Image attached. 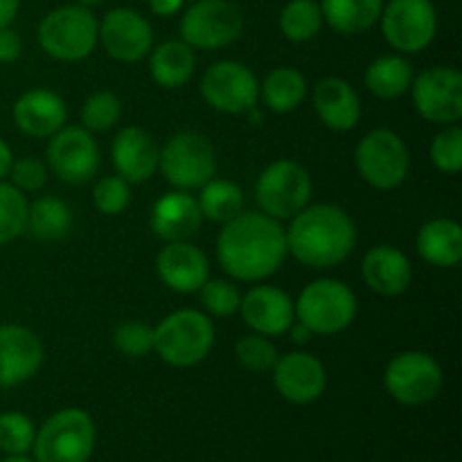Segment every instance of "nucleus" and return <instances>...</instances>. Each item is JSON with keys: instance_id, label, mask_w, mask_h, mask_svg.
Returning <instances> with one entry per match:
<instances>
[{"instance_id": "aec40b11", "label": "nucleus", "mask_w": 462, "mask_h": 462, "mask_svg": "<svg viewBox=\"0 0 462 462\" xmlns=\"http://www.w3.org/2000/svg\"><path fill=\"white\" fill-rule=\"evenodd\" d=\"M156 273L176 293H194L210 278L208 255L192 242H167L156 255Z\"/></svg>"}, {"instance_id": "4468645a", "label": "nucleus", "mask_w": 462, "mask_h": 462, "mask_svg": "<svg viewBox=\"0 0 462 462\" xmlns=\"http://www.w3.org/2000/svg\"><path fill=\"white\" fill-rule=\"evenodd\" d=\"M48 170L57 179L70 185H84L93 180L99 171V147L97 140L84 126H61L54 135H50Z\"/></svg>"}, {"instance_id": "1a4fd4ad", "label": "nucleus", "mask_w": 462, "mask_h": 462, "mask_svg": "<svg viewBox=\"0 0 462 462\" xmlns=\"http://www.w3.org/2000/svg\"><path fill=\"white\" fill-rule=\"evenodd\" d=\"M445 383V373L431 355L406 350L393 356L383 370L386 393L402 406H424L436 400Z\"/></svg>"}, {"instance_id": "f03ea898", "label": "nucleus", "mask_w": 462, "mask_h": 462, "mask_svg": "<svg viewBox=\"0 0 462 462\" xmlns=\"http://www.w3.org/2000/svg\"><path fill=\"white\" fill-rule=\"evenodd\" d=\"M284 228L289 255L310 269H332L350 257L356 244L352 217L332 203H316L289 219Z\"/></svg>"}, {"instance_id": "49530a36", "label": "nucleus", "mask_w": 462, "mask_h": 462, "mask_svg": "<svg viewBox=\"0 0 462 462\" xmlns=\"http://www.w3.org/2000/svg\"><path fill=\"white\" fill-rule=\"evenodd\" d=\"M21 0H0V27H9L16 18Z\"/></svg>"}, {"instance_id": "37998d69", "label": "nucleus", "mask_w": 462, "mask_h": 462, "mask_svg": "<svg viewBox=\"0 0 462 462\" xmlns=\"http://www.w3.org/2000/svg\"><path fill=\"white\" fill-rule=\"evenodd\" d=\"M23 54V39L16 30L9 27H0V63L16 61Z\"/></svg>"}, {"instance_id": "e433bc0d", "label": "nucleus", "mask_w": 462, "mask_h": 462, "mask_svg": "<svg viewBox=\"0 0 462 462\" xmlns=\"http://www.w3.org/2000/svg\"><path fill=\"white\" fill-rule=\"evenodd\" d=\"M235 356H237L239 365L251 373H271L280 352L269 337L253 332L235 343Z\"/></svg>"}, {"instance_id": "2eb2a0df", "label": "nucleus", "mask_w": 462, "mask_h": 462, "mask_svg": "<svg viewBox=\"0 0 462 462\" xmlns=\"http://www.w3.org/2000/svg\"><path fill=\"white\" fill-rule=\"evenodd\" d=\"M411 95L420 116L433 125H458L462 117V75L449 66H433L413 77Z\"/></svg>"}, {"instance_id": "bb28decb", "label": "nucleus", "mask_w": 462, "mask_h": 462, "mask_svg": "<svg viewBox=\"0 0 462 462\" xmlns=\"http://www.w3.org/2000/svg\"><path fill=\"white\" fill-rule=\"evenodd\" d=\"M197 68L194 50L185 41H162L149 52V75L162 88H180L188 84Z\"/></svg>"}, {"instance_id": "6ab92c4d", "label": "nucleus", "mask_w": 462, "mask_h": 462, "mask_svg": "<svg viewBox=\"0 0 462 462\" xmlns=\"http://www.w3.org/2000/svg\"><path fill=\"white\" fill-rule=\"evenodd\" d=\"M239 311L248 328L264 337H282L296 320V307L287 291L271 284H257L242 296Z\"/></svg>"}, {"instance_id": "58836bf2", "label": "nucleus", "mask_w": 462, "mask_h": 462, "mask_svg": "<svg viewBox=\"0 0 462 462\" xmlns=\"http://www.w3.org/2000/svg\"><path fill=\"white\" fill-rule=\"evenodd\" d=\"M113 346L131 359H143L153 352V328L143 320H126L113 332Z\"/></svg>"}, {"instance_id": "79ce46f5", "label": "nucleus", "mask_w": 462, "mask_h": 462, "mask_svg": "<svg viewBox=\"0 0 462 462\" xmlns=\"http://www.w3.org/2000/svg\"><path fill=\"white\" fill-rule=\"evenodd\" d=\"M7 176L9 183L21 189L23 194L39 192L48 183V165L34 156L18 158V161L12 162V170H9Z\"/></svg>"}, {"instance_id": "cd10ccee", "label": "nucleus", "mask_w": 462, "mask_h": 462, "mask_svg": "<svg viewBox=\"0 0 462 462\" xmlns=\"http://www.w3.org/2000/svg\"><path fill=\"white\" fill-rule=\"evenodd\" d=\"M323 23L338 34H364L377 25L383 0H320Z\"/></svg>"}, {"instance_id": "5701e85b", "label": "nucleus", "mask_w": 462, "mask_h": 462, "mask_svg": "<svg viewBox=\"0 0 462 462\" xmlns=\"http://www.w3.org/2000/svg\"><path fill=\"white\" fill-rule=\"evenodd\" d=\"M201 224L199 201L185 189L162 194L152 208V230L162 242H188L201 230Z\"/></svg>"}, {"instance_id": "9b49d317", "label": "nucleus", "mask_w": 462, "mask_h": 462, "mask_svg": "<svg viewBox=\"0 0 462 462\" xmlns=\"http://www.w3.org/2000/svg\"><path fill=\"white\" fill-rule=\"evenodd\" d=\"M244 32V14L230 0H194L180 18V41L192 50H219Z\"/></svg>"}, {"instance_id": "de8ad7c7", "label": "nucleus", "mask_w": 462, "mask_h": 462, "mask_svg": "<svg viewBox=\"0 0 462 462\" xmlns=\"http://www.w3.org/2000/svg\"><path fill=\"white\" fill-rule=\"evenodd\" d=\"M12 162H14L12 147L7 144V140L0 138V180L7 179L9 170H12Z\"/></svg>"}, {"instance_id": "c756f323", "label": "nucleus", "mask_w": 462, "mask_h": 462, "mask_svg": "<svg viewBox=\"0 0 462 462\" xmlns=\"http://www.w3.org/2000/svg\"><path fill=\"white\" fill-rule=\"evenodd\" d=\"M307 79L291 66L273 68L260 84V99L273 113H291L305 102Z\"/></svg>"}, {"instance_id": "f704fd0d", "label": "nucleus", "mask_w": 462, "mask_h": 462, "mask_svg": "<svg viewBox=\"0 0 462 462\" xmlns=\"http://www.w3.org/2000/svg\"><path fill=\"white\" fill-rule=\"evenodd\" d=\"M36 427L30 415L21 411L0 413V451L5 456H23L32 451Z\"/></svg>"}, {"instance_id": "dca6fc26", "label": "nucleus", "mask_w": 462, "mask_h": 462, "mask_svg": "<svg viewBox=\"0 0 462 462\" xmlns=\"http://www.w3.org/2000/svg\"><path fill=\"white\" fill-rule=\"evenodd\" d=\"M97 43L116 61L134 63L147 57L153 48L152 23L131 7H116L99 21Z\"/></svg>"}, {"instance_id": "8fccbe9b", "label": "nucleus", "mask_w": 462, "mask_h": 462, "mask_svg": "<svg viewBox=\"0 0 462 462\" xmlns=\"http://www.w3.org/2000/svg\"><path fill=\"white\" fill-rule=\"evenodd\" d=\"M79 5H84V7H95V5L104 3V0H77Z\"/></svg>"}, {"instance_id": "f3484780", "label": "nucleus", "mask_w": 462, "mask_h": 462, "mask_svg": "<svg viewBox=\"0 0 462 462\" xmlns=\"http://www.w3.org/2000/svg\"><path fill=\"white\" fill-rule=\"evenodd\" d=\"M271 373H273V386L280 397L296 406L314 404L328 386L323 361L302 350L280 355Z\"/></svg>"}, {"instance_id": "4be33fe9", "label": "nucleus", "mask_w": 462, "mask_h": 462, "mask_svg": "<svg viewBox=\"0 0 462 462\" xmlns=\"http://www.w3.org/2000/svg\"><path fill=\"white\" fill-rule=\"evenodd\" d=\"M111 158L117 176L129 183H144L156 174L161 147L149 131L140 126H125L113 138Z\"/></svg>"}, {"instance_id": "f257e3e1", "label": "nucleus", "mask_w": 462, "mask_h": 462, "mask_svg": "<svg viewBox=\"0 0 462 462\" xmlns=\"http://www.w3.org/2000/svg\"><path fill=\"white\" fill-rule=\"evenodd\" d=\"M282 221L264 212H246L224 224L217 237V260L237 282H262L278 273L287 260Z\"/></svg>"}, {"instance_id": "a19ab883", "label": "nucleus", "mask_w": 462, "mask_h": 462, "mask_svg": "<svg viewBox=\"0 0 462 462\" xmlns=\"http://www.w3.org/2000/svg\"><path fill=\"white\" fill-rule=\"evenodd\" d=\"M431 162L442 174H458L462 170V129L458 125L445 126L433 138Z\"/></svg>"}, {"instance_id": "09e8293b", "label": "nucleus", "mask_w": 462, "mask_h": 462, "mask_svg": "<svg viewBox=\"0 0 462 462\" xmlns=\"http://www.w3.org/2000/svg\"><path fill=\"white\" fill-rule=\"evenodd\" d=\"M0 462H36V460L27 458V456L23 454V456H7V458H3Z\"/></svg>"}, {"instance_id": "473e14b6", "label": "nucleus", "mask_w": 462, "mask_h": 462, "mask_svg": "<svg viewBox=\"0 0 462 462\" xmlns=\"http://www.w3.org/2000/svg\"><path fill=\"white\" fill-rule=\"evenodd\" d=\"M323 27L319 0H289L280 12V32L293 43L311 41Z\"/></svg>"}, {"instance_id": "2f4dec72", "label": "nucleus", "mask_w": 462, "mask_h": 462, "mask_svg": "<svg viewBox=\"0 0 462 462\" xmlns=\"http://www.w3.org/2000/svg\"><path fill=\"white\" fill-rule=\"evenodd\" d=\"M72 228V210L66 201L57 197H39L30 203L27 212V230L36 239H61L70 233Z\"/></svg>"}, {"instance_id": "b1692460", "label": "nucleus", "mask_w": 462, "mask_h": 462, "mask_svg": "<svg viewBox=\"0 0 462 462\" xmlns=\"http://www.w3.org/2000/svg\"><path fill=\"white\" fill-rule=\"evenodd\" d=\"M361 275L374 293L395 298L411 287L413 266H411V260L402 248L391 246V244H379L365 253L364 262H361Z\"/></svg>"}, {"instance_id": "393cba45", "label": "nucleus", "mask_w": 462, "mask_h": 462, "mask_svg": "<svg viewBox=\"0 0 462 462\" xmlns=\"http://www.w3.org/2000/svg\"><path fill=\"white\" fill-rule=\"evenodd\" d=\"M311 102H314L316 116L328 129L346 134L359 125L361 99L350 81L341 79V77L320 79L311 95Z\"/></svg>"}, {"instance_id": "0eeeda50", "label": "nucleus", "mask_w": 462, "mask_h": 462, "mask_svg": "<svg viewBox=\"0 0 462 462\" xmlns=\"http://www.w3.org/2000/svg\"><path fill=\"white\" fill-rule=\"evenodd\" d=\"M314 194L311 176L300 162L280 158L264 167L255 183V201L260 212L275 221H289L305 210Z\"/></svg>"}, {"instance_id": "39448f33", "label": "nucleus", "mask_w": 462, "mask_h": 462, "mask_svg": "<svg viewBox=\"0 0 462 462\" xmlns=\"http://www.w3.org/2000/svg\"><path fill=\"white\" fill-rule=\"evenodd\" d=\"M95 422L84 409H61L36 429V462H88L95 451Z\"/></svg>"}, {"instance_id": "7ed1b4c3", "label": "nucleus", "mask_w": 462, "mask_h": 462, "mask_svg": "<svg viewBox=\"0 0 462 462\" xmlns=\"http://www.w3.org/2000/svg\"><path fill=\"white\" fill-rule=\"evenodd\" d=\"M215 347V325L206 311L176 310L153 328V352L174 368H192Z\"/></svg>"}, {"instance_id": "6e6552de", "label": "nucleus", "mask_w": 462, "mask_h": 462, "mask_svg": "<svg viewBox=\"0 0 462 462\" xmlns=\"http://www.w3.org/2000/svg\"><path fill=\"white\" fill-rule=\"evenodd\" d=\"M158 170L176 189H199L215 179L217 153L210 140L197 131H180L171 135L161 149Z\"/></svg>"}, {"instance_id": "a878e982", "label": "nucleus", "mask_w": 462, "mask_h": 462, "mask_svg": "<svg viewBox=\"0 0 462 462\" xmlns=\"http://www.w3.org/2000/svg\"><path fill=\"white\" fill-rule=\"evenodd\" d=\"M418 253L424 262L438 269H451L462 260V228L456 219H431L420 228Z\"/></svg>"}, {"instance_id": "ea45409f", "label": "nucleus", "mask_w": 462, "mask_h": 462, "mask_svg": "<svg viewBox=\"0 0 462 462\" xmlns=\"http://www.w3.org/2000/svg\"><path fill=\"white\" fill-rule=\"evenodd\" d=\"M131 203V183L122 176H102L93 188V206L106 217L122 215Z\"/></svg>"}, {"instance_id": "72a5a7b5", "label": "nucleus", "mask_w": 462, "mask_h": 462, "mask_svg": "<svg viewBox=\"0 0 462 462\" xmlns=\"http://www.w3.org/2000/svg\"><path fill=\"white\" fill-rule=\"evenodd\" d=\"M30 201L18 188L0 180V246L16 242L27 230Z\"/></svg>"}, {"instance_id": "a211bd4d", "label": "nucleus", "mask_w": 462, "mask_h": 462, "mask_svg": "<svg viewBox=\"0 0 462 462\" xmlns=\"http://www.w3.org/2000/svg\"><path fill=\"white\" fill-rule=\"evenodd\" d=\"M45 359L39 334L25 325H0V388L30 382Z\"/></svg>"}, {"instance_id": "ddd939ff", "label": "nucleus", "mask_w": 462, "mask_h": 462, "mask_svg": "<svg viewBox=\"0 0 462 462\" xmlns=\"http://www.w3.org/2000/svg\"><path fill=\"white\" fill-rule=\"evenodd\" d=\"M201 95L215 111L242 116L255 111L260 102V81L248 66L224 59L203 72Z\"/></svg>"}, {"instance_id": "412c9836", "label": "nucleus", "mask_w": 462, "mask_h": 462, "mask_svg": "<svg viewBox=\"0 0 462 462\" xmlns=\"http://www.w3.org/2000/svg\"><path fill=\"white\" fill-rule=\"evenodd\" d=\"M14 125L30 138L45 140L66 126L68 108L59 93L50 88L25 90L12 108Z\"/></svg>"}, {"instance_id": "20e7f679", "label": "nucleus", "mask_w": 462, "mask_h": 462, "mask_svg": "<svg viewBox=\"0 0 462 462\" xmlns=\"http://www.w3.org/2000/svg\"><path fill=\"white\" fill-rule=\"evenodd\" d=\"M99 21L84 5H61L39 23V45L57 61H81L97 48Z\"/></svg>"}, {"instance_id": "c03bdc74", "label": "nucleus", "mask_w": 462, "mask_h": 462, "mask_svg": "<svg viewBox=\"0 0 462 462\" xmlns=\"http://www.w3.org/2000/svg\"><path fill=\"white\" fill-rule=\"evenodd\" d=\"M185 0H149V9H152L156 16L167 18V16H174L183 9Z\"/></svg>"}, {"instance_id": "f8f14e48", "label": "nucleus", "mask_w": 462, "mask_h": 462, "mask_svg": "<svg viewBox=\"0 0 462 462\" xmlns=\"http://www.w3.org/2000/svg\"><path fill=\"white\" fill-rule=\"evenodd\" d=\"M382 34L393 50L418 54L431 45L438 32V12L431 0H391L383 5Z\"/></svg>"}, {"instance_id": "9d476101", "label": "nucleus", "mask_w": 462, "mask_h": 462, "mask_svg": "<svg viewBox=\"0 0 462 462\" xmlns=\"http://www.w3.org/2000/svg\"><path fill=\"white\" fill-rule=\"evenodd\" d=\"M355 162L361 179L374 189H395L406 180L411 153L402 135L391 129H373L359 140Z\"/></svg>"}, {"instance_id": "423d86ee", "label": "nucleus", "mask_w": 462, "mask_h": 462, "mask_svg": "<svg viewBox=\"0 0 462 462\" xmlns=\"http://www.w3.org/2000/svg\"><path fill=\"white\" fill-rule=\"evenodd\" d=\"M293 307L296 320L319 337H332L355 323L356 296L341 280L320 278L302 289Z\"/></svg>"}, {"instance_id": "c9c22d12", "label": "nucleus", "mask_w": 462, "mask_h": 462, "mask_svg": "<svg viewBox=\"0 0 462 462\" xmlns=\"http://www.w3.org/2000/svg\"><path fill=\"white\" fill-rule=\"evenodd\" d=\"M81 126L86 131H108L120 122L122 117V102L111 90H97L90 95L81 106Z\"/></svg>"}, {"instance_id": "4c0bfd02", "label": "nucleus", "mask_w": 462, "mask_h": 462, "mask_svg": "<svg viewBox=\"0 0 462 462\" xmlns=\"http://www.w3.org/2000/svg\"><path fill=\"white\" fill-rule=\"evenodd\" d=\"M199 293H201V305L206 310V314L217 316V319H226V316H233L239 311L242 293H239L237 284L233 280L208 278L203 282V287L199 289Z\"/></svg>"}, {"instance_id": "7c9ffc66", "label": "nucleus", "mask_w": 462, "mask_h": 462, "mask_svg": "<svg viewBox=\"0 0 462 462\" xmlns=\"http://www.w3.org/2000/svg\"><path fill=\"white\" fill-rule=\"evenodd\" d=\"M199 208H201L203 219H210L215 224H228L235 217H239L246 208L242 188L233 180L210 179L203 188H199Z\"/></svg>"}, {"instance_id": "c85d7f7f", "label": "nucleus", "mask_w": 462, "mask_h": 462, "mask_svg": "<svg viewBox=\"0 0 462 462\" xmlns=\"http://www.w3.org/2000/svg\"><path fill=\"white\" fill-rule=\"evenodd\" d=\"M365 88L379 99H397L406 95L413 84V66L402 54H383L374 59L365 70Z\"/></svg>"}, {"instance_id": "a18cd8bd", "label": "nucleus", "mask_w": 462, "mask_h": 462, "mask_svg": "<svg viewBox=\"0 0 462 462\" xmlns=\"http://www.w3.org/2000/svg\"><path fill=\"white\" fill-rule=\"evenodd\" d=\"M289 337H291V341L296 343V346H307V343L311 341V337H314V332H311L307 325H302L300 320H293L291 328L287 329Z\"/></svg>"}]
</instances>
